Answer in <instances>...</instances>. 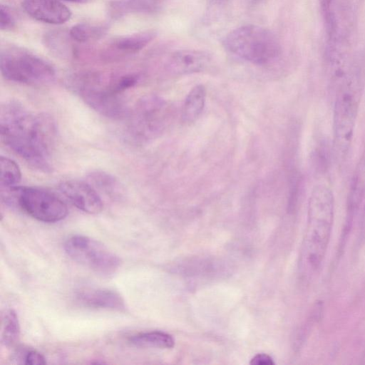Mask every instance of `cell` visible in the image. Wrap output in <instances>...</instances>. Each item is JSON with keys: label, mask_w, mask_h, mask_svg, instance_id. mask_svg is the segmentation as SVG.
<instances>
[{"label": "cell", "mask_w": 365, "mask_h": 365, "mask_svg": "<svg viewBox=\"0 0 365 365\" xmlns=\"http://www.w3.org/2000/svg\"><path fill=\"white\" fill-rule=\"evenodd\" d=\"M20 334V323L16 312L12 309L6 310L1 320V344L7 347L16 345L19 339Z\"/></svg>", "instance_id": "cell-19"}, {"label": "cell", "mask_w": 365, "mask_h": 365, "mask_svg": "<svg viewBox=\"0 0 365 365\" xmlns=\"http://www.w3.org/2000/svg\"><path fill=\"white\" fill-rule=\"evenodd\" d=\"M60 192L78 209L88 214L101 212L103 203L97 190L87 181L70 180L61 182Z\"/></svg>", "instance_id": "cell-10"}, {"label": "cell", "mask_w": 365, "mask_h": 365, "mask_svg": "<svg viewBox=\"0 0 365 365\" xmlns=\"http://www.w3.org/2000/svg\"><path fill=\"white\" fill-rule=\"evenodd\" d=\"M172 118L173 110L165 100L153 94L144 96L125 118V135L135 145L147 144L166 130Z\"/></svg>", "instance_id": "cell-4"}, {"label": "cell", "mask_w": 365, "mask_h": 365, "mask_svg": "<svg viewBox=\"0 0 365 365\" xmlns=\"http://www.w3.org/2000/svg\"><path fill=\"white\" fill-rule=\"evenodd\" d=\"M324 143H319V147L315 150V158L317 160V168L319 170H325L327 167L329 159L328 149L324 147Z\"/></svg>", "instance_id": "cell-25"}, {"label": "cell", "mask_w": 365, "mask_h": 365, "mask_svg": "<svg viewBox=\"0 0 365 365\" xmlns=\"http://www.w3.org/2000/svg\"><path fill=\"white\" fill-rule=\"evenodd\" d=\"M76 302L81 306L97 309L125 311L123 298L114 290L104 288H83L75 294Z\"/></svg>", "instance_id": "cell-12"}, {"label": "cell", "mask_w": 365, "mask_h": 365, "mask_svg": "<svg viewBox=\"0 0 365 365\" xmlns=\"http://www.w3.org/2000/svg\"><path fill=\"white\" fill-rule=\"evenodd\" d=\"M87 182L90 183L97 192L115 197L122 193V185L113 175L103 171H93L87 176Z\"/></svg>", "instance_id": "cell-18"}, {"label": "cell", "mask_w": 365, "mask_h": 365, "mask_svg": "<svg viewBox=\"0 0 365 365\" xmlns=\"http://www.w3.org/2000/svg\"><path fill=\"white\" fill-rule=\"evenodd\" d=\"M334 218V196L324 183L315 185L308 205V224L303 246L307 274L318 272L329 243Z\"/></svg>", "instance_id": "cell-2"}, {"label": "cell", "mask_w": 365, "mask_h": 365, "mask_svg": "<svg viewBox=\"0 0 365 365\" xmlns=\"http://www.w3.org/2000/svg\"><path fill=\"white\" fill-rule=\"evenodd\" d=\"M156 35L153 30L145 31L120 37L113 44L116 48L124 52H138L149 44Z\"/></svg>", "instance_id": "cell-20"}, {"label": "cell", "mask_w": 365, "mask_h": 365, "mask_svg": "<svg viewBox=\"0 0 365 365\" xmlns=\"http://www.w3.org/2000/svg\"><path fill=\"white\" fill-rule=\"evenodd\" d=\"M67 255L73 261L104 277L113 276L121 260L101 242L84 235H73L63 245Z\"/></svg>", "instance_id": "cell-9"}, {"label": "cell", "mask_w": 365, "mask_h": 365, "mask_svg": "<svg viewBox=\"0 0 365 365\" xmlns=\"http://www.w3.org/2000/svg\"><path fill=\"white\" fill-rule=\"evenodd\" d=\"M108 26L105 25L94 26L89 24H78L69 31V36L73 40L84 43L91 39L102 37L107 31Z\"/></svg>", "instance_id": "cell-22"}, {"label": "cell", "mask_w": 365, "mask_h": 365, "mask_svg": "<svg viewBox=\"0 0 365 365\" xmlns=\"http://www.w3.org/2000/svg\"><path fill=\"white\" fill-rule=\"evenodd\" d=\"M15 24L14 19L9 9L4 6H1L0 9V28L1 30H7L14 27Z\"/></svg>", "instance_id": "cell-26"}, {"label": "cell", "mask_w": 365, "mask_h": 365, "mask_svg": "<svg viewBox=\"0 0 365 365\" xmlns=\"http://www.w3.org/2000/svg\"><path fill=\"white\" fill-rule=\"evenodd\" d=\"M210 2L212 4H220L222 3H225V1L228 0H209Z\"/></svg>", "instance_id": "cell-28"}, {"label": "cell", "mask_w": 365, "mask_h": 365, "mask_svg": "<svg viewBox=\"0 0 365 365\" xmlns=\"http://www.w3.org/2000/svg\"><path fill=\"white\" fill-rule=\"evenodd\" d=\"M112 77L97 72L71 76L68 85L95 111L113 119L125 118L130 109L123 95L110 87Z\"/></svg>", "instance_id": "cell-5"}, {"label": "cell", "mask_w": 365, "mask_h": 365, "mask_svg": "<svg viewBox=\"0 0 365 365\" xmlns=\"http://www.w3.org/2000/svg\"><path fill=\"white\" fill-rule=\"evenodd\" d=\"M161 0H113L108 5V14L114 19L132 13H150L157 11Z\"/></svg>", "instance_id": "cell-15"}, {"label": "cell", "mask_w": 365, "mask_h": 365, "mask_svg": "<svg viewBox=\"0 0 365 365\" xmlns=\"http://www.w3.org/2000/svg\"><path fill=\"white\" fill-rule=\"evenodd\" d=\"M1 199L16 205L31 217L47 223L63 220L68 207L55 194L35 187H19L1 190Z\"/></svg>", "instance_id": "cell-7"}, {"label": "cell", "mask_w": 365, "mask_h": 365, "mask_svg": "<svg viewBox=\"0 0 365 365\" xmlns=\"http://www.w3.org/2000/svg\"><path fill=\"white\" fill-rule=\"evenodd\" d=\"M11 360L17 364L42 365L46 364L43 354L34 349L18 348L11 354Z\"/></svg>", "instance_id": "cell-24"}, {"label": "cell", "mask_w": 365, "mask_h": 365, "mask_svg": "<svg viewBox=\"0 0 365 365\" xmlns=\"http://www.w3.org/2000/svg\"><path fill=\"white\" fill-rule=\"evenodd\" d=\"M63 1H69V2H73V3H78V4H81V3H86V2H87L88 0H63Z\"/></svg>", "instance_id": "cell-29"}, {"label": "cell", "mask_w": 365, "mask_h": 365, "mask_svg": "<svg viewBox=\"0 0 365 365\" xmlns=\"http://www.w3.org/2000/svg\"><path fill=\"white\" fill-rule=\"evenodd\" d=\"M363 225H364V228L365 229V207H364V214H363Z\"/></svg>", "instance_id": "cell-30"}, {"label": "cell", "mask_w": 365, "mask_h": 365, "mask_svg": "<svg viewBox=\"0 0 365 365\" xmlns=\"http://www.w3.org/2000/svg\"><path fill=\"white\" fill-rule=\"evenodd\" d=\"M22 8L34 19L51 24H61L71 16L69 8L59 0H24Z\"/></svg>", "instance_id": "cell-11"}, {"label": "cell", "mask_w": 365, "mask_h": 365, "mask_svg": "<svg viewBox=\"0 0 365 365\" xmlns=\"http://www.w3.org/2000/svg\"><path fill=\"white\" fill-rule=\"evenodd\" d=\"M320 6L327 40L329 41L339 38L338 23L334 9L333 0H320Z\"/></svg>", "instance_id": "cell-23"}, {"label": "cell", "mask_w": 365, "mask_h": 365, "mask_svg": "<svg viewBox=\"0 0 365 365\" xmlns=\"http://www.w3.org/2000/svg\"><path fill=\"white\" fill-rule=\"evenodd\" d=\"M1 73L10 81L29 85L44 84L55 77L53 67L43 58L17 48L1 52Z\"/></svg>", "instance_id": "cell-8"}, {"label": "cell", "mask_w": 365, "mask_h": 365, "mask_svg": "<svg viewBox=\"0 0 365 365\" xmlns=\"http://www.w3.org/2000/svg\"><path fill=\"white\" fill-rule=\"evenodd\" d=\"M0 167L1 190H7L17 186L21 179V173L18 164L7 157L1 156Z\"/></svg>", "instance_id": "cell-21"}, {"label": "cell", "mask_w": 365, "mask_h": 365, "mask_svg": "<svg viewBox=\"0 0 365 365\" xmlns=\"http://www.w3.org/2000/svg\"><path fill=\"white\" fill-rule=\"evenodd\" d=\"M365 197V150L354 170L347 195L348 220L349 227L353 216Z\"/></svg>", "instance_id": "cell-14"}, {"label": "cell", "mask_w": 365, "mask_h": 365, "mask_svg": "<svg viewBox=\"0 0 365 365\" xmlns=\"http://www.w3.org/2000/svg\"><path fill=\"white\" fill-rule=\"evenodd\" d=\"M1 141L33 168L52 170V155L57 138L54 120L47 114H34L16 101L1 106Z\"/></svg>", "instance_id": "cell-1"}, {"label": "cell", "mask_w": 365, "mask_h": 365, "mask_svg": "<svg viewBox=\"0 0 365 365\" xmlns=\"http://www.w3.org/2000/svg\"><path fill=\"white\" fill-rule=\"evenodd\" d=\"M206 99V89L202 84L193 87L185 98L181 110V120L184 123L195 121L202 113Z\"/></svg>", "instance_id": "cell-16"}, {"label": "cell", "mask_w": 365, "mask_h": 365, "mask_svg": "<svg viewBox=\"0 0 365 365\" xmlns=\"http://www.w3.org/2000/svg\"><path fill=\"white\" fill-rule=\"evenodd\" d=\"M128 341L135 346L143 348L170 349L175 344L174 339L171 335L159 331L133 335L129 337Z\"/></svg>", "instance_id": "cell-17"}, {"label": "cell", "mask_w": 365, "mask_h": 365, "mask_svg": "<svg viewBox=\"0 0 365 365\" xmlns=\"http://www.w3.org/2000/svg\"><path fill=\"white\" fill-rule=\"evenodd\" d=\"M223 43L230 52L257 65L274 60L281 52L279 41L271 31L252 24L230 31Z\"/></svg>", "instance_id": "cell-6"}, {"label": "cell", "mask_w": 365, "mask_h": 365, "mask_svg": "<svg viewBox=\"0 0 365 365\" xmlns=\"http://www.w3.org/2000/svg\"><path fill=\"white\" fill-rule=\"evenodd\" d=\"M361 81L351 69L336 88L333 110V149L335 158L346 159L353 143L361 94Z\"/></svg>", "instance_id": "cell-3"}, {"label": "cell", "mask_w": 365, "mask_h": 365, "mask_svg": "<svg viewBox=\"0 0 365 365\" xmlns=\"http://www.w3.org/2000/svg\"><path fill=\"white\" fill-rule=\"evenodd\" d=\"M250 364L252 365H273L274 362L269 355L258 354L251 359Z\"/></svg>", "instance_id": "cell-27"}, {"label": "cell", "mask_w": 365, "mask_h": 365, "mask_svg": "<svg viewBox=\"0 0 365 365\" xmlns=\"http://www.w3.org/2000/svg\"><path fill=\"white\" fill-rule=\"evenodd\" d=\"M211 61L210 55L203 51L180 50L170 57L167 68L175 75H186L204 71Z\"/></svg>", "instance_id": "cell-13"}]
</instances>
